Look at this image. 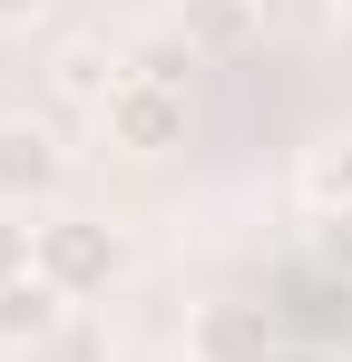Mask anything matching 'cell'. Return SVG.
Instances as JSON below:
<instances>
[{"mask_svg":"<svg viewBox=\"0 0 352 362\" xmlns=\"http://www.w3.org/2000/svg\"><path fill=\"white\" fill-rule=\"evenodd\" d=\"M30 226H40V274H49L78 313H88L98 294H117V274H127V235H117L108 216L49 206V216H30Z\"/></svg>","mask_w":352,"mask_h":362,"instance_id":"obj_1","label":"cell"},{"mask_svg":"<svg viewBox=\"0 0 352 362\" xmlns=\"http://www.w3.org/2000/svg\"><path fill=\"white\" fill-rule=\"evenodd\" d=\"M69 196V147L40 118H0V216H49Z\"/></svg>","mask_w":352,"mask_h":362,"instance_id":"obj_2","label":"cell"},{"mask_svg":"<svg viewBox=\"0 0 352 362\" xmlns=\"http://www.w3.org/2000/svg\"><path fill=\"white\" fill-rule=\"evenodd\" d=\"M98 137L127 147V157L176 147V137H186V88H176V78H147V69H127V78H117V98L98 108Z\"/></svg>","mask_w":352,"mask_h":362,"instance_id":"obj_3","label":"cell"},{"mask_svg":"<svg viewBox=\"0 0 352 362\" xmlns=\"http://www.w3.org/2000/svg\"><path fill=\"white\" fill-rule=\"evenodd\" d=\"M186 362H274V313L245 294H216L186 313Z\"/></svg>","mask_w":352,"mask_h":362,"instance_id":"obj_4","label":"cell"},{"mask_svg":"<svg viewBox=\"0 0 352 362\" xmlns=\"http://www.w3.org/2000/svg\"><path fill=\"white\" fill-rule=\"evenodd\" d=\"M167 40L186 49V59H235V49L264 40V0H176Z\"/></svg>","mask_w":352,"mask_h":362,"instance_id":"obj_5","label":"cell"},{"mask_svg":"<svg viewBox=\"0 0 352 362\" xmlns=\"http://www.w3.org/2000/svg\"><path fill=\"white\" fill-rule=\"evenodd\" d=\"M69 313H78V303L59 294L49 274H20V284H0V353H10V362H20V353H40V343H49Z\"/></svg>","mask_w":352,"mask_h":362,"instance_id":"obj_6","label":"cell"},{"mask_svg":"<svg viewBox=\"0 0 352 362\" xmlns=\"http://www.w3.org/2000/svg\"><path fill=\"white\" fill-rule=\"evenodd\" d=\"M117 78H127V59H117L108 40H59V59H49V88L69 108H88V118L117 98Z\"/></svg>","mask_w":352,"mask_h":362,"instance_id":"obj_7","label":"cell"},{"mask_svg":"<svg viewBox=\"0 0 352 362\" xmlns=\"http://www.w3.org/2000/svg\"><path fill=\"white\" fill-rule=\"evenodd\" d=\"M293 206H303L313 226H333V216H352V137H333V147H313V157L293 167Z\"/></svg>","mask_w":352,"mask_h":362,"instance_id":"obj_8","label":"cell"},{"mask_svg":"<svg viewBox=\"0 0 352 362\" xmlns=\"http://www.w3.org/2000/svg\"><path fill=\"white\" fill-rule=\"evenodd\" d=\"M20 362H108V323H98V313H69L49 343H40V353H20Z\"/></svg>","mask_w":352,"mask_h":362,"instance_id":"obj_9","label":"cell"},{"mask_svg":"<svg viewBox=\"0 0 352 362\" xmlns=\"http://www.w3.org/2000/svg\"><path fill=\"white\" fill-rule=\"evenodd\" d=\"M20 274H40V226L0 216V284H20Z\"/></svg>","mask_w":352,"mask_h":362,"instance_id":"obj_10","label":"cell"},{"mask_svg":"<svg viewBox=\"0 0 352 362\" xmlns=\"http://www.w3.org/2000/svg\"><path fill=\"white\" fill-rule=\"evenodd\" d=\"M30 20H49V0H0V30H30Z\"/></svg>","mask_w":352,"mask_h":362,"instance_id":"obj_11","label":"cell"},{"mask_svg":"<svg viewBox=\"0 0 352 362\" xmlns=\"http://www.w3.org/2000/svg\"><path fill=\"white\" fill-rule=\"evenodd\" d=\"M323 245H333V255H352V216H333V226H323Z\"/></svg>","mask_w":352,"mask_h":362,"instance_id":"obj_12","label":"cell"}]
</instances>
